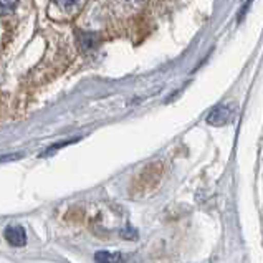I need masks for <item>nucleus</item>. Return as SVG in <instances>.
<instances>
[{"label":"nucleus","mask_w":263,"mask_h":263,"mask_svg":"<svg viewBox=\"0 0 263 263\" xmlns=\"http://www.w3.org/2000/svg\"><path fill=\"white\" fill-rule=\"evenodd\" d=\"M234 118V106L232 104H219L209 112L207 123L212 126H223L229 124Z\"/></svg>","instance_id":"f257e3e1"},{"label":"nucleus","mask_w":263,"mask_h":263,"mask_svg":"<svg viewBox=\"0 0 263 263\" xmlns=\"http://www.w3.org/2000/svg\"><path fill=\"white\" fill-rule=\"evenodd\" d=\"M5 240L9 242L12 247H25L27 245V232L24 227H20V225H10V227H7L5 232Z\"/></svg>","instance_id":"f03ea898"},{"label":"nucleus","mask_w":263,"mask_h":263,"mask_svg":"<svg viewBox=\"0 0 263 263\" xmlns=\"http://www.w3.org/2000/svg\"><path fill=\"white\" fill-rule=\"evenodd\" d=\"M96 263H123V255L118 252H96Z\"/></svg>","instance_id":"7ed1b4c3"},{"label":"nucleus","mask_w":263,"mask_h":263,"mask_svg":"<svg viewBox=\"0 0 263 263\" xmlns=\"http://www.w3.org/2000/svg\"><path fill=\"white\" fill-rule=\"evenodd\" d=\"M18 5V0H0V10H2V15L12 13Z\"/></svg>","instance_id":"20e7f679"},{"label":"nucleus","mask_w":263,"mask_h":263,"mask_svg":"<svg viewBox=\"0 0 263 263\" xmlns=\"http://www.w3.org/2000/svg\"><path fill=\"white\" fill-rule=\"evenodd\" d=\"M55 2H57L60 7H63V9H68V7H73L74 4H77L78 0H55Z\"/></svg>","instance_id":"39448f33"}]
</instances>
